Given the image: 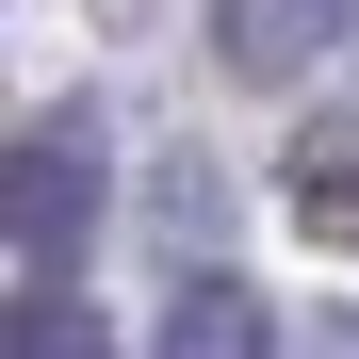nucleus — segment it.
I'll return each mask as SVG.
<instances>
[{
	"mask_svg": "<svg viewBox=\"0 0 359 359\" xmlns=\"http://www.w3.org/2000/svg\"><path fill=\"white\" fill-rule=\"evenodd\" d=\"M147 359H278V311H262L245 278H180V311H163Z\"/></svg>",
	"mask_w": 359,
	"mask_h": 359,
	"instance_id": "nucleus-2",
	"label": "nucleus"
},
{
	"mask_svg": "<svg viewBox=\"0 0 359 359\" xmlns=\"http://www.w3.org/2000/svg\"><path fill=\"white\" fill-rule=\"evenodd\" d=\"M294 229H311V245H359V131L294 147Z\"/></svg>",
	"mask_w": 359,
	"mask_h": 359,
	"instance_id": "nucleus-3",
	"label": "nucleus"
},
{
	"mask_svg": "<svg viewBox=\"0 0 359 359\" xmlns=\"http://www.w3.org/2000/svg\"><path fill=\"white\" fill-rule=\"evenodd\" d=\"M229 33H245V66H311V33H327V0H229Z\"/></svg>",
	"mask_w": 359,
	"mask_h": 359,
	"instance_id": "nucleus-4",
	"label": "nucleus"
},
{
	"mask_svg": "<svg viewBox=\"0 0 359 359\" xmlns=\"http://www.w3.org/2000/svg\"><path fill=\"white\" fill-rule=\"evenodd\" d=\"M0 229H17V294L66 278V245L98 229V131H82V114H33V131H17V196H0Z\"/></svg>",
	"mask_w": 359,
	"mask_h": 359,
	"instance_id": "nucleus-1",
	"label": "nucleus"
},
{
	"mask_svg": "<svg viewBox=\"0 0 359 359\" xmlns=\"http://www.w3.org/2000/svg\"><path fill=\"white\" fill-rule=\"evenodd\" d=\"M17 359H98V327H82V294H66V278H33V294H17Z\"/></svg>",
	"mask_w": 359,
	"mask_h": 359,
	"instance_id": "nucleus-5",
	"label": "nucleus"
}]
</instances>
